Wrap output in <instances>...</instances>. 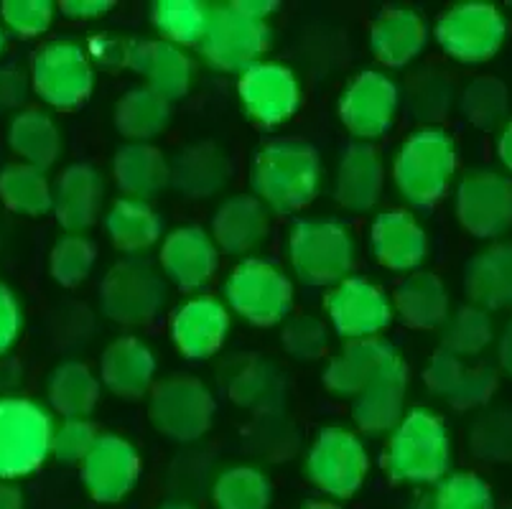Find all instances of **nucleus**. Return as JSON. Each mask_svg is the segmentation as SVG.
I'll list each match as a JSON object with an SVG mask.
<instances>
[{
  "label": "nucleus",
  "instance_id": "obj_17",
  "mask_svg": "<svg viewBox=\"0 0 512 509\" xmlns=\"http://www.w3.org/2000/svg\"><path fill=\"white\" fill-rule=\"evenodd\" d=\"M222 392L237 408L260 415H276L286 408V375L276 362L260 354H232L217 370Z\"/></svg>",
  "mask_w": 512,
  "mask_h": 509
},
{
  "label": "nucleus",
  "instance_id": "obj_21",
  "mask_svg": "<svg viewBox=\"0 0 512 509\" xmlns=\"http://www.w3.org/2000/svg\"><path fill=\"white\" fill-rule=\"evenodd\" d=\"M423 385L454 410H474L495 398L500 372L492 364H467L446 349H436L423 370Z\"/></svg>",
  "mask_w": 512,
  "mask_h": 509
},
{
  "label": "nucleus",
  "instance_id": "obj_23",
  "mask_svg": "<svg viewBox=\"0 0 512 509\" xmlns=\"http://www.w3.org/2000/svg\"><path fill=\"white\" fill-rule=\"evenodd\" d=\"M125 69L141 74L146 79V87L169 102L189 95L197 77V64L192 54L161 39H128Z\"/></svg>",
  "mask_w": 512,
  "mask_h": 509
},
{
  "label": "nucleus",
  "instance_id": "obj_54",
  "mask_svg": "<svg viewBox=\"0 0 512 509\" xmlns=\"http://www.w3.org/2000/svg\"><path fill=\"white\" fill-rule=\"evenodd\" d=\"M31 90L29 74L18 64H0V115L8 112H21Z\"/></svg>",
  "mask_w": 512,
  "mask_h": 509
},
{
  "label": "nucleus",
  "instance_id": "obj_19",
  "mask_svg": "<svg viewBox=\"0 0 512 509\" xmlns=\"http://www.w3.org/2000/svg\"><path fill=\"white\" fill-rule=\"evenodd\" d=\"M79 466L87 494L100 504H115L138 487L143 461L133 441L118 433H100Z\"/></svg>",
  "mask_w": 512,
  "mask_h": 509
},
{
  "label": "nucleus",
  "instance_id": "obj_40",
  "mask_svg": "<svg viewBox=\"0 0 512 509\" xmlns=\"http://www.w3.org/2000/svg\"><path fill=\"white\" fill-rule=\"evenodd\" d=\"M54 181L41 168L29 163H8L0 171V202L11 212L23 217H44L51 214Z\"/></svg>",
  "mask_w": 512,
  "mask_h": 509
},
{
  "label": "nucleus",
  "instance_id": "obj_4",
  "mask_svg": "<svg viewBox=\"0 0 512 509\" xmlns=\"http://www.w3.org/2000/svg\"><path fill=\"white\" fill-rule=\"evenodd\" d=\"M456 166L459 153L454 138L444 128H418L395 151L390 176L408 207L428 209L451 189Z\"/></svg>",
  "mask_w": 512,
  "mask_h": 509
},
{
  "label": "nucleus",
  "instance_id": "obj_2",
  "mask_svg": "<svg viewBox=\"0 0 512 509\" xmlns=\"http://www.w3.org/2000/svg\"><path fill=\"white\" fill-rule=\"evenodd\" d=\"M380 466L393 484L434 487L451 469V431L431 408H411L388 433Z\"/></svg>",
  "mask_w": 512,
  "mask_h": 509
},
{
  "label": "nucleus",
  "instance_id": "obj_45",
  "mask_svg": "<svg viewBox=\"0 0 512 509\" xmlns=\"http://www.w3.org/2000/svg\"><path fill=\"white\" fill-rule=\"evenodd\" d=\"M467 446L484 464L512 461V408H487L472 420Z\"/></svg>",
  "mask_w": 512,
  "mask_h": 509
},
{
  "label": "nucleus",
  "instance_id": "obj_57",
  "mask_svg": "<svg viewBox=\"0 0 512 509\" xmlns=\"http://www.w3.org/2000/svg\"><path fill=\"white\" fill-rule=\"evenodd\" d=\"M232 8L240 11L242 16L265 23L281 6H278L276 0H232Z\"/></svg>",
  "mask_w": 512,
  "mask_h": 509
},
{
  "label": "nucleus",
  "instance_id": "obj_5",
  "mask_svg": "<svg viewBox=\"0 0 512 509\" xmlns=\"http://www.w3.org/2000/svg\"><path fill=\"white\" fill-rule=\"evenodd\" d=\"M222 301L230 314L253 326H278L291 316L296 301L293 278L268 258H242L227 273Z\"/></svg>",
  "mask_w": 512,
  "mask_h": 509
},
{
  "label": "nucleus",
  "instance_id": "obj_50",
  "mask_svg": "<svg viewBox=\"0 0 512 509\" xmlns=\"http://www.w3.org/2000/svg\"><path fill=\"white\" fill-rule=\"evenodd\" d=\"M57 3L51 0H3L0 3V26L16 39H39L54 23Z\"/></svg>",
  "mask_w": 512,
  "mask_h": 509
},
{
  "label": "nucleus",
  "instance_id": "obj_43",
  "mask_svg": "<svg viewBox=\"0 0 512 509\" xmlns=\"http://www.w3.org/2000/svg\"><path fill=\"white\" fill-rule=\"evenodd\" d=\"M495 342V324L490 311L479 306H462L441 326V349L459 359L482 357Z\"/></svg>",
  "mask_w": 512,
  "mask_h": 509
},
{
  "label": "nucleus",
  "instance_id": "obj_30",
  "mask_svg": "<svg viewBox=\"0 0 512 509\" xmlns=\"http://www.w3.org/2000/svg\"><path fill=\"white\" fill-rule=\"evenodd\" d=\"M428 26L413 8H385L370 28V51L385 69H403L423 54Z\"/></svg>",
  "mask_w": 512,
  "mask_h": 509
},
{
  "label": "nucleus",
  "instance_id": "obj_22",
  "mask_svg": "<svg viewBox=\"0 0 512 509\" xmlns=\"http://www.w3.org/2000/svg\"><path fill=\"white\" fill-rule=\"evenodd\" d=\"M428 232L411 209L377 212L370 224V252L377 265L393 273H416L428 258Z\"/></svg>",
  "mask_w": 512,
  "mask_h": 509
},
{
  "label": "nucleus",
  "instance_id": "obj_11",
  "mask_svg": "<svg viewBox=\"0 0 512 509\" xmlns=\"http://www.w3.org/2000/svg\"><path fill=\"white\" fill-rule=\"evenodd\" d=\"M434 36L441 51L456 62L482 64L490 62L505 44L507 21L492 3L467 0L441 13Z\"/></svg>",
  "mask_w": 512,
  "mask_h": 509
},
{
  "label": "nucleus",
  "instance_id": "obj_27",
  "mask_svg": "<svg viewBox=\"0 0 512 509\" xmlns=\"http://www.w3.org/2000/svg\"><path fill=\"white\" fill-rule=\"evenodd\" d=\"M107 184L92 163H72L54 179L51 214L67 235H85L102 214Z\"/></svg>",
  "mask_w": 512,
  "mask_h": 509
},
{
  "label": "nucleus",
  "instance_id": "obj_59",
  "mask_svg": "<svg viewBox=\"0 0 512 509\" xmlns=\"http://www.w3.org/2000/svg\"><path fill=\"white\" fill-rule=\"evenodd\" d=\"M497 357H500V367L512 377V321L502 329L500 344H497Z\"/></svg>",
  "mask_w": 512,
  "mask_h": 509
},
{
  "label": "nucleus",
  "instance_id": "obj_38",
  "mask_svg": "<svg viewBox=\"0 0 512 509\" xmlns=\"http://www.w3.org/2000/svg\"><path fill=\"white\" fill-rule=\"evenodd\" d=\"M113 120L128 143H153L169 128L171 102L146 84H138L115 102Z\"/></svg>",
  "mask_w": 512,
  "mask_h": 509
},
{
  "label": "nucleus",
  "instance_id": "obj_60",
  "mask_svg": "<svg viewBox=\"0 0 512 509\" xmlns=\"http://www.w3.org/2000/svg\"><path fill=\"white\" fill-rule=\"evenodd\" d=\"M0 509H23V494L13 482H0Z\"/></svg>",
  "mask_w": 512,
  "mask_h": 509
},
{
  "label": "nucleus",
  "instance_id": "obj_47",
  "mask_svg": "<svg viewBox=\"0 0 512 509\" xmlns=\"http://www.w3.org/2000/svg\"><path fill=\"white\" fill-rule=\"evenodd\" d=\"M97 247L87 235H62L49 252V273L62 288H77L90 278Z\"/></svg>",
  "mask_w": 512,
  "mask_h": 509
},
{
  "label": "nucleus",
  "instance_id": "obj_51",
  "mask_svg": "<svg viewBox=\"0 0 512 509\" xmlns=\"http://www.w3.org/2000/svg\"><path fill=\"white\" fill-rule=\"evenodd\" d=\"M97 428L90 418H64L51 433V456L59 464H82L97 441Z\"/></svg>",
  "mask_w": 512,
  "mask_h": 509
},
{
  "label": "nucleus",
  "instance_id": "obj_62",
  "mask_svg": "<svg viewBox=\"0 0 512 509\" xmlns=\"http://www.w3.org/2000/svg\"><path fill=\"white\" fill-rule=\"evenodd\" d=\"M156 509H197L192 502H184V499H174V502H164Z\"/></svg>",
  "mask_w": 512,
  "mask_h": 509
},
{
  "label": "nucleus",
  "instance_id": "obj_63",
  "mask_svg": "<svg viewBox=\"0 0 512 509\" xmlns=\"http://www.w3.org/2000/svg\"><path fill=\"white\" fill-rule=\"evenodd\" d=\"M6 46H8V34H6V28L0 26V56L6 54Z\"/></svg>",
  "mask_w": 512,
  "mask_h": 509
},
{
  "label": "nucleus",
  "instance_id": "obj_48",
  "mask_svg": "<svg viewBox=\"0 0 512 509\" xmlns=\"http://www.w3.org/2000/svg\"><path fill=\"white\" fill-rule=\"evenodd\" d=\"M248 448L260 461H288L299 451V431L288 415H260L248 428Z\"/></svg>",
  "mask_w": 512,
  "mask_h": 509
},
{
  "label": "nucleus",
  "instance_id": "obj_1",
  "mask_svg": "<svg viewBox=\"0 0 512 509\" xmlns=\"http://www.w3.org/2000/svg\"><path fill=\"white\" fill-rule=\"evenodd\" d=\"M253 196L271 214H293L309 207L324 186V163L311 143L296 138L268 140L250 168Z\"/></svg>",
  "mask_w": 512,
  "mask_h": 509
},
{
  "label": "nucleus",
  "instance_id": "obj_46",
  "mask_svg": "<svg viewBox=\"0 0 512 509\" xmlns=\"http://www.w3.org/2000/svg\"><path fill=\"white\" fill-rule=\"evenodd\" d=\"M459 110L479 130H495L510 112V92L497 77H477L459 97Z\"/></svg>",
  "mask_w": 512,
  "mask_h": 509
},
{
  "label": "nucleus",
  "instance_id": "obj_29",
  "mask_svg": "<svg viewBox=\"0 0 512 509\" xmlns=\"http://www.w3.org/2000/svg\"><path fill=\"white\" fill-rule=\"evenodd\" d=\"M232 179V161L214 140H197L179 148L169 161V184L186 199H209L225 191Z\"/></svg>",
  "mask_w": 512,
  "mask_h": 509
},
{
  "label": "nucleus",
  "instance_id": "obj_15",
  "mask_svg": "<svg viewBox=\"0 0 512 509\" xmlns=\"http://www.w3.org/2000/svg\"><path fill=\"white\" fill-rule=\"evenodd\" d=\"M459 224L479 240H497L512 227V179L497 168H472L454 191Z\"/></svg>",
  "mask_w": 512,
  "mask_h": 509
},
{
  "label": "nucleus",
  "instance_id": "obj_7",
  "mask_svg": "<svg viewBox=\"0 0 512 509\" xmlns=\"http://www.w3.org/2000/svg\"><path fill=\"white\" fill-rule=\"evenodd\" d=\"M169 283L146 258H123L100 283V311L120 326H148L164 314Z\"/></svg>",
  "mask_w": 512,
  "mask_h": 509
},
{
  "label": "nucleus",
  "instance_id": "obj_55",
  "mask_svg": "<svg viewBox=\"0 0 512 509\" xmlns=\"http://www.w3.org/2000/svg\"><path fill=\"white\" fill-rule=\"evenodd\" d=\"M125 46H128V39H120V36L110 34H97L87 41L85 49L95 67L120 69L125 67Z\"/></svg>",
  "mask_w": 512,
  "mask_h": 509
},
{
  "label": "nucleus",
  "instance_id": "obj_64",
  "mask_svg": "<svg viewBox=\"0 0 512 509\" xmlns=\"http://www.w3.org/2000/svg\"><path fill=\"white\" fill-rule=\"evenodd\" d=\"M502 509H512V504H507V507H502Z\"/></svg>",
  "mask_w": 512,
  "mask_h": 509
},
{
  "label": "nucleus",
  "instance_id": "obj_25",
  "mask_svg": "<svg viewBox=\"0 0 512 509\" xmlns=\"http://www.w3.org/2000/svg\"><path fill=\"white\" fill-rule=\"evenodd\" d=\"M403 354L385 339L347 342L324 367V387L339 400H352L370 385L375 377L403 364Z\"/></svg>",
  "mask_w": 512,
  "mask_h": 509
},
{
  "label": "nucleus",
  "instance_id": "obj_18",
  "mask_svg": "<svg viewBox=\"0 0 512 509\" xmlns=\"http://www.w3.org/2000/svg\"><path fill=\"white\" fill-rule=\"evenodd\" d=\"M220 247L214 245L209 230L199 224L176 227L158 247V270L166 283L184 293H199L209 286L220 270Z\"/></svg>",
  "mask_w": 512,
  "mask_h": 509
},
{
  "label": "nucleus",
  "instance_id": "obj_9",
  "mask_svg": "<svg viewBox=\"0 0 512 509\" xmlns=\"http://www.w3.org/2000/svg\"><path fill=\"white\" fill-rule=\"evenodd\" d=\"M306 479L332 499L355 497L370 474V451L357 431L327 426L316 433L304 459Z\"/></svg>",
  "mask_w": 512,
  "mask_h": 509
},
{
  "label": "nucleus",
  "instance_id": "obj_12",
  "mask_svg": "<svg viewBox=\"0 0 512 509\" xmlns=\"http://www.w3.org/2000/svg\"><path fill=\"white\" fill-rule=\"evenodd\" d=\"M268 46H271L268 23L242 16L232 8V3H220L212 6L207 31L199 41V54L204 64L217 72L242 74L263 62Z\"/></svg>",
  "mask_w": 512,
  "mask_h": 509
},
{
  "label": "nucleus",
  "instance_id": "obj_10",
  "mask_svg": "<svg viewBox=\"0 0 512 509\" xmlns=\"http://www.w3.org/2000/svg\"><path fill=\"white\" fill-rule=\"evenodd\" d=\"M31 90L54 110H74L95 92V64L77 39H54L31 59Z\"/></svg>",
  "mask_w": 512,
  "mask_h": 509
},
{
  "label": "nucleus",
  "instance_id": "obj_36",
  "mask_svg": "<svg viewBox=\"0 0 512 509\" xmlns=\"http://www.w3.org/2000/svg\"><path fill=\"white\" fill-rule=\"evenodd\" d=\"M8 146L16 153L18 161L29 166L49 171L57 166L64 151L62 128L46 110L39 107H26L16 112L8 125Z\"/></svg>",
  "mask_w": 512,
  "mask_h": 509
},
{
  "label": "nucleus",
  "instance_id": "obj_16",
  "mask_svg": "<svg viewBox=\"0 0 512 509\" xmlns=\"http://www.w3.org/2000/svg\"><path fill=\"white\" fill-rule=\"evenodd\" d=\"M237 97L253 123L263 128H278L299 112L301 82L291 67L263 59L240 74Z\"/></svg>",
  "mask_w": 512,
  "mask_h": 509
},
{
  "label": "nucleus",
  "instance_id": "obj_41",
  "mask_svg": "<svg viewBox=\"0 0 512 509\" xmlns=\"http://www.w3.org/2000/svg\"><path fill=\"white\" fill-rule=\"evenodd\" d=\"M271 479L260 466L232 464L217 471L212 502L217 509H271Z\"/></svg>",
  "mask_w": 512,
  "mask_h": 509
},
{
  "label": "nucleus",
  "instance_id": "obj_35",
  "mask_svg": "<svg viewBox=\"0 0 512 509\" xmlns=\"http://www.w3.org/2000/svg\"><path fill=\"white\" fill-rule=\"evenodd\" d=\"M113 181L123 196L151 202L169 186V158L153 143H125L113 158Z\"/></svg>",
  "mask_w": 512,
  "mask_h": 509
},
{
  "label": "nucleus",
  "instance_id": "obj_58",
  "mask_svg": "<svg viewBox=\"0 0 512 509\" xmlns=\"http://www.w3.org/2000/svg\"><path fill=\"white\" fill-rule=\"evenodd\" d=\"M497 156H500L505 171H510L512 174V120L502 125L500 138H497Z\"/></svg>",
  "mask_w": 512,
  "mask_h": 509
},
{
  "label": "nucleus",
  "instance_id": "obj_20",
  "mask_svg": "<svg viewBox=\"0 0 512 509\" xmlns=\"http://www.w3.org/2000/svg\"><path fill=\"white\" fill-rule=\"evenodd\" d=\"M232 329V314L225 301L209 293H197L176 306L171 314V342L181 357L202 362L225 347Z\"/></svg>",
  "mask_w": 512,
  "mask_h": 509
},
{
  "label": "nucleus",
  "instance_id": "obj_33",
  "mask_svg": "<svg viewBox=\"0 0 512 509\" xmlns=\"http://www.w3.org/2000/svg\"><path fill=\"white\" fill-rule=\"evenodd\" d=\"M105 235L125 258H143L164 240V222L151 202L120 196L105 212Z\"/></svg>",
  "mask_w": 512,
  "mask_h": 509
},
{
  "label": "nucleus",
  "instance_id": "obj_61",
  "mask_svg": "<svg viewBox=\"0 0 512 509\" xmlns=\"http://www.w3.org/2000/svg\"><path fill=\"white\" fill-rule=\"evenodd\" d=\"M299 509H342V507H339V504H334V502H329V499H316V502L301 504Z\"/></svg>",
  "mask_w": 512,
  "mask_h": 509
},
{
  "label": "nucleus",
  "instance_id": "obj_53",
  "mask_svg": "<svg viewBox=\"0 0 512 509\" xmlns=\"http://www.w3.org/2000/svg\"><path fill=\"white\" fill-rule=\"evenodd\" d=\"M207 456L202 454H181L176 459L174 469H171V487H179L181 494H192V492H202L204 487H212L214 476L209 464H204Z\"/></svg>",
  "mask_w": 512,
  "mask_h": 509
},
{
  "label": "nucleus",
  "instance_id": "obj_13",
  "mask_svg": "<svg viewBox=\"0 0 512 509\" xmlns=\"http://www.w3.org/2000/svg\"><path fill=\"white\" fill-rule=\"evenodd\" d=\"M329 326L347 342L380 339L393 324V303L375 280L349 275L342 283L329 288L324 298Z\"/></svg>",
  "mask_w": 512,
  "mask_h": 509
},
{
  "label": "nucleus",
  "instance_id": "obj_52",
  "mask_svg": "<svg viewBox=\"0 0 512 509\" xmlns=\"http://www.w3.org/2000/svg\"><path fill=\"white\" fill-rule=\"evenodd\" d=\"M23 331V308L16 291L0 280V359L6 357Z\"/></svg>",
  "mask_w": 512,
  "mask_h": 509
},
{
  "label": "nucleus",
  "instance_id": "obj_31",
  "mask_svg": "<svg viewBox=\"0 0 512 509\" xmlns=\"http://www.w3.org/2000/svg\"><path fill=\"white\" fill-rule=\"evenodd\" d=\"M408 364H398L370 382L352 400V420L365 436H388L406 415Z\"/></svg>",
  "mask_w": 512,
  "mask_h": 509
},
{
  "label": "nucleus",
  "instance_id": "obj_37",
  "mask_svg": "<svg viewBox=\"0 0 512 509\" xmlns=\"http://www.w3.org/2000/svg\"><path fill=\"white\" fill-rule=\"evenodd\" d=\"M51 415L59 418H90L102 398L100 377L85 362H62L51 372L46 385Z\"/></svg>",
  "mask_w": 512,
  "mask_h": 509
},
{
  "label": "nucleus",
  "instance_id": "obj_56",
  "mask_svg": "<svg viewBox=\"0 0 512 509\" xmlns=\"http://www.w3.org/2000/svg\"><path fill=\"white\" fill-rule=\"evenodd\" d=\"M113 8V0H62L57 11H62V16L72 21H92V18L107 16Z\"/></svg>",
  "mask_w": 512,
  "mask_h": 509
},
{
  "label": "nucleus",
  "instance_id": "obj_3",
  "mask_svg": "<svg viewBox=\"0 0 512 509\" xmlns=\"http://www.w3.org/2000/svg\"><path fill=\"white\" fill-rule=\"evenodd\" d=\"M286 258L299 283L334 288L355 268V232L337 217H301L288 230Z\"/></svg>",
  "mask_w": 512,
  "mask_h": 509
},
{
  "label": "nucleus",
  "instance_id": "obj_28",
  "mask_svg": "<svg viewBox=\"0 0 512 509\" xmlns=\"http://www.w3.org/2000/svg\"><path fill=\"white\" fill-rule=\"evenodd\" d=\"M214 245L232 258H250L271 235V212L253 194L227 196L212 217Z\"/></svg>",
  "mask_w": 512,
  "mask_h": 509
},
{
  "label": "nucleus",
  "instance_id": "obj_34",
  "mask_svg": "<svg viewBox=\"0 0 512 509\" xmlns=\"http://www.w3.org/2000/svg\"><path fill=\"white\" fill-rule=\"evenodd\" d=\"M464 291L472 306L484 311L512 308V242H495L469 260Z\"/></svg>",
  "mask_w": 512,
  "mask_h": 509
},
{
  "label": "nucleus",
  "instance_id": "obj_44",
  "mask_svg": "<svg viewBox=\"0 0 512 509\" xmlns=\"http://www.w3.org/2000/svg\"><path fill=\"white\" fill-rule=\"evenodd\" d=\"M413 509H495V497L482 476L456 471L434 484L431 494H421Z\"/></svg>",
  "mask_w": 512,
  "mask_h": 509
},
{
  "label": "nucleus",
  "instance_id": "obj_39",
  "mask_svg": "<svg viewBox=\"0 0 512 509\" xmlns=\"http://www.w3.org/2000/svg\"><path fill=\"white\" fill-rule=\"evenodd\" d=\"M408 112L423 128H439L454 107L456 87L454 79L439 67H421L408 77L406 90H400Z\"/></svg>",
  "mask_w": 512,
  "mask_h": 509
},
{
  "label": "nucleus",
  "instance_id": "obj_6",
  "mask_svg": "<svg viewBox=\"0 0 512 509\" xmlns=\"http://www.w3.org/2000/svg\"><path fill=\"white\" fill-rule=\"evenodd\" d=\"M54 415L21 395H0V482L34 474L51 456Z\"/></svg>",
  "mask_w": 512,
  "mask_h": 509
},
{
  "label": "nucleus",
  "instance_id": "obj_42",
  "mask_svg": "<svg viewBox=\"0 0 512 509\" xmlns=\"http://www.w3.org/2000/svg\"><path fill=\"white\" fill-rule=\"evenodd\" d=\"M212 3L204 0H156L151 8L153 28L161 34V41L189 49L199 46L207 31Z\"/></svg>",
  "mask_w": 512,
  "mask_h": 509
},
{
  "label": "nucleus",
  "instance_id": "obj_8",
  "mask_svg": "<svg viewBox=\"0 0 512 509\" xmlns=\"http://www.w3.org/2000/svg\"><path fill=\"white\" fill-rule=\"evenodd\" d=\"M214 415V392L194 375H169L148 392V418L153 428L176 443H197L207 436Z\"/></svg>",
  "mask_w": 512,
  "mask_h": 509
},
{
  "label": "nucleus",
  "instance_id": "obj_26",
  "mask_svg": "<svg viewBox=\"0 0 512 509\" xmlns=\"http://www.w3.org/2000/svg\"><path fill=\"white\" fill-rule=\"evenodd\" d=\"M158 359L151 344L141 336H118L107 344L100 357V385L120 400L148 398L156 385Z\"/></svg>",
  "mask_w": 512,
  "mask_h": 509
},
{
  "label": "nucleus",
  "instance_id": "obj_49",
  "mask_svg": "<svg viewBox=\"0 0 512 509\" xmlns=\"http://www.w3.org/2000/svg\"><path fill=\"white\" fill-rule=\"evenodd\" d=\"M281 347L296 362H316L329 349L327 324L314 314H299L283 321Z\"/></svg>",
  "mask_w": 512,
  "mask_h": 509
},
{
  "label": "nucleus",
  "instance_id": "obj_14",
  "mask_svg": "<svg viewBox=\"0 0 512 509\" xmlns=\"http://www.w3.org/2000/svg\"><path fill=\"white\" fill-rule=\"evenodd\" d=\"M403 95L400 84L380 69H362L344 84L339 95V120L362 143L383 138L398 118Z\"/></svg>",
  "mask_w": 512,
  "mask_h": 509
},
{
  "label": "nucleus",
  "instance_id": "obj_24",
  "mask_svg": "<svg viewBox=\"0 0 512 509\" xmlns=\"http://www.w3.org/2000/svg\"><path fill=\"white\" fill-rule=\"evenodd\" d=\"M385 181H388V171H385L383 153L372 143L355 140L339 156L332 194L344 212L367 214L383 199Z\"/></svg>",
  "mask_w": 512,
  "mask_h": 509
},
{
  "label": "nucleus",
  "instance_id": "obj_32",
  "mask_svg": "<svg viewBox=\"0 0 512 509\" xmlns=\"http://www.w3.org/2000/svg\"><path fill=\"white\" fill-rule=\"evenodd\" d=\"M393 316L411 329H441L451 314L449 288L436 273L416 270L400 280L390 296Z\"/></svg>",
  "mask_w": 512,
  "mask_h": 509
}]
</instances>
